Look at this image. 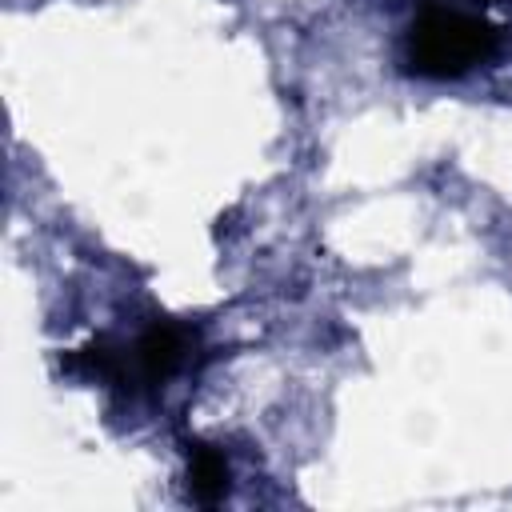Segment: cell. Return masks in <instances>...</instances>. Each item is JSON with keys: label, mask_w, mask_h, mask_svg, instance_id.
Masks as SVG:
<instances>
[{"label": "cell", "mask_w": 512, "mask_h": 512, "mask_svg": "<svg viewBox=\"0 0 512 512\" xmlns=\"http://www.w3.org/2000/svg\"><path fill=\"white\" fill-rule=\"evenodd\" d=\"M500 28L460 8H424L408 28V68L424 80H456L476 64L492 60Z\"/></svg>", "instance_id": "6da1fadb"}, {"label": "cell", "mask_w": 512, "mask_h": 512, "mask_svg": "<svg viewBox=\"0 0 512 512\" xmlns=\"http://www.w3.org/2000/svg\"><path fill=\"white\" fill-rule=\"evenodd\" d=\"M192 340L196 332H188L184 324L176 320H156L148 324L136 344H132V384H164L172 380L184 364H188V352H192Z\"/></svg>", "instance_id": "7a4b0ae2"}, {"label": "cell", "mask_w": 512, "mask_h": 512, "mask_svg": "<svg viewBox=\"0 0 512 512\" xmlns=\"http://www.w3.org/2000/svg\"><path fill=\"white\" fill-rule=\"evenodd\" d=\"M188 496L196 504H220L232 488V468L220 448L204 440H188Z\"/></svg>", "instance_id": "3957f363"}]
</instances>
